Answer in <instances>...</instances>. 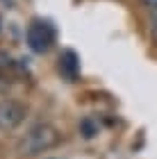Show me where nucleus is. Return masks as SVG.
Segmentation results:
<instances>
[{"label": "nucleus", "instance_id": "8", "mask_svg": "<svg viewBox=\"0 0 157 159\" xmlns=\"http://www.w3.org/2000/svg\"><path fill=\"white\" fill-rule=\"evenodd\" d=\"M0 2H5V5H12V0H0Z\"/></svg>", "mask_w": 157, "mask_h": 159}, {"label": "nucleus", "instance_id": "2", "mask_svg": "<svg viewBox=\"0 0 157 159\" xmlns=\"http://www.w3.org/2000/svg\"><path fill=\"white\" fill-rule=\"evenodd\" d=\"M55 25L50 20H44V18H34L25 30V41H27V48L37 55H46L48 50L55 46Z\"/></svg>", "mask_w": 157, "mask_h": 159}, {"label": "nucleus", "instance_id": "6", "mask_svg": "<svg viewBox=\"0 0 157 159\" xmlns=\"http://www.w3.org/2000/svg\"><path fill=\"white\" fill-rule=\"evenodd\" d=\"M150 37H153V41L157 43V14L150 18Z\"/></svg>", "mask_w": 157, "mask_h": 159}, {"label": "nucleus", "instance_id": "5", "mask_svg": "<svg viewBox=\"0 0 157 159\" xmlns=\"http://www.w3.org/2000/svg\"><path fill=\"white\" fill-rule=\"evenodd\" d=\"M80 132H82L84 139H94V136L98 134V125L94 123V118H84L80 123Z\"/></svg>", "mask_w": 157, "mask_h": 159}, {"label": "nucleus", "instance_id": "7", "mask_svg": "<svg viewBox=\"0 0 157 159\" xmlns=\"http://www.w3.org/2000/svg\"><path fill=\"white\" fill-rule=\"evenodd\" d=\"M139 2L144 5V7H148L150 11H155V14H157V0H139Z\"/></svg>", "mask_w": 157, "mask_h": 159}, {"label": "nucleus", "instance_id": "1", "mask_svg": "<svg viewBox=\"0 0 157 159\" xmlns=\"http://www.w3.org/2000/svg\"><path fill=\"white\" fill-rule=\"evenodd\" d=\"M59 143H62V132L53 123H37L21 136V141L16 143V152L21 157H37L41 152L57 148Z\"/></svg>", "mask_w": 157, "mask_h": 159}, {"label": "nucleus", "instance_id": "3", "mask_svg": "<svg viewBox=\"0 0 157 159\" xmlns=\"http://www.w3.org/2000/svg\"><path fill=\"white\" fill-rule=\"evenodd\" d=\"M27 116V107L18 100H0V132H14L16 127L23 125Z\"/></svg>", "mask_w": 157, "mask_h": 159}, {"label": "nucleus", "instance_id": "4", "mask_svg": "<svg viewBox=\"0 0 157 159\" xmlns=\"http://www.w3.org/2000/svg\"><path fill=\"white\" fill-rule=\"evenodd\" d=\"M59 73L64 80L68 82H75L77 75H80V57L75 55V50H64L59 55V64H57Z\"/></svg>", "mask_w": 157, "mask_h": 159}]
</instances>
